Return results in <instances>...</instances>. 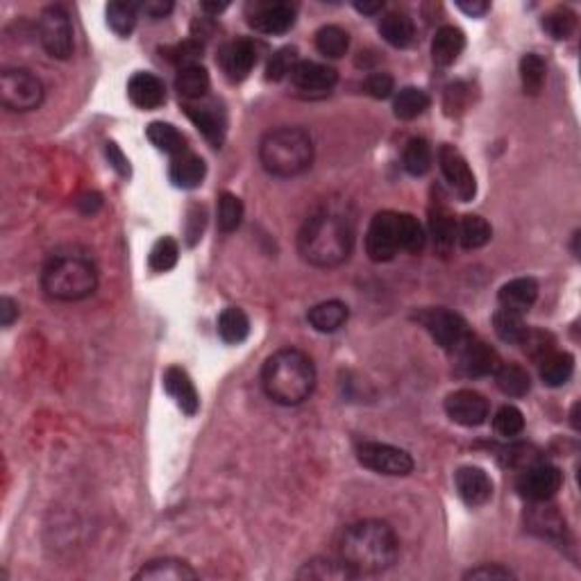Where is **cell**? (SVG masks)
I'll return each mask as SVG.
<instances>
[{
  "mask_svg": "<svg viewBox=\"0 0 581 581\" xmlns=\"http://www.w3.org/2000/svg\"><path fill=\"white\" fill-rule=\"evenodd\" d=\"M416 320L429 332V337L434 338L443 350L456 352L461 346H466V343L473 338L468 323H466L459 314H455V311L450 309H443V307H431V309L418 311Z\"/></svg>",
  "mask_w": 581,
  "mask_h": 581,
  "instance_id": "52a82bcc",
  "label": "cell"
},
{
  "mask_svg": "<svg viewBox=\"0 0 581 581\" xmlns=\"http://www.w3.org/2000/svg\"><path fill=\"white\" fill-rule=\"evenodd\" d=\"M298 579H320V581H346L356 579L355 572L341 561V558L332 557H318L307 561L298 572Z\"/></svg>",
  "mask_w": 581,
  "mask_h": 581,
  "instance_id": "484cf974",
  "label": "cell"
},
{
  "mask_svg": "<svg viewBox=\"0 0 581 581\" xmlns=\"http://www.w3.org/2000/svg\"><path fill=\"white\" fill-rule=\"evenodd\" d=\"M456 355V371L464 377H488L495 375L497 368L502 366L500 355L493 350L491 346H486L484 341H477V338H470L466 346H461Z\"/></svg>",
  "mask_w": 581,
  "mask_h": 581,
  "instance_id": "4fadbf2b",
  "label": "cell"
},
{
  "mask_svg": "<svg viewBox=\"0 0 581 581\" xmlns=\"http://www.w3.org/2000/svg\"><path fill=\"white\" fill-rule=\"evenodd\" d=\"M364 89H366V94L371 96V98L384 100L393 94L395 82L389 73H373V76H368L366 82H364Z\"/></svg>",
  "mask_w": 581,
  "mask_h": 581,
  "instance_id": "f907efd6",
  "label": "cell"
},
{
  "mask_svg": "<svg viewBox=\"0 0 581 581\" xmlns=\"http://www.w3.org/2000/svg\"><path fill=\"white\" fill-rule=\"evenodd\" d=\"M169 175H171V182L180 189L200 187L202 180H205V175H207L205 160L198 155H193V152H189V151L182 152V155H178L171 160Z\"/></svg>",
  "mask_w": 581,
  "mask_h": 581,
  "instance_id": "d4e9b609",
  "label": "cell"
},
{
  "mask_svg": "<svg viewBox=\"0 0 581 581\" xmlns=\"http://www.w3.org/2000/svg\"><path fill=\"white\" fill-rule=\"evenodd\" d=\"M493 327H495V334L504 343H513V346H521L522 338L527 334V325L522 320V314L512 309H504L502 307L495 316H493Z\"/></svg>",
  "mask_w": 581,
  "mask_h": 581,
  "instance_id": "8d00e7d4",
  "label": "cell"
},
{
  "mask_svg": "<svg viewBox=\"0 0 581 581\" xmlns=\"http://www.w3.org/2000/svg\"><path fill=\"white\" fill-rule=\"evenodd\" d=\"M164 389L187 416L198 413V409H200V398H198V391L187 371H182V368L178 366H171L169 371L164 373Z\"/></svg>",
  "mask_w": 581,
  "mask_h": 581,
  "instance_id": "44dd1931",
  "label": "cell"
},
{
  "mask_svg": "<svg viewBox=\"0 0 581 581\" xmlns=\"http://www.w3.org/2000/svg\"><path fill=\"white\" fill-rule=\"evenodd\" d=\"M16 318H19V302L5 296L0 300V323H3V327H10Z\"/></svg>",
  "mask_w": 581,
  "mask_h": 581,
  "instance_id": "db71d44e",
  "label": "cell"
},
{
  "mask_svg": "<svg viewBox=\"0 0 581 581\" xmlns=\"http://www.w3.org/2000/svg\"><path fill=\"white\" fill-rule=\"evenodd\" d=\"M539 298V284L531 277H518L500 289V302L504 309L525 314Z\"/></svg>",
  "mask_w": 581,
  "mask_h": 581,
  "instance_id": "cb8c5ba5",
  "label": "cell"
},
{
  "mask_svg": "<svg viewBox=\"0 0 581 581\" xmlns=\"http://www.w3.org/2000/svg\"><path fill=\"white\" fill-rule=\"evenodd\" d=\"M438 166H441L443 178L447 180V184L456 193V198L464 202L473 200L475 193H477V180H475V173L470 171L466 157L456 151L455 145H441Z\"/></svg>",
  "mask_w": 581,
  "mask_h": 581,
  "instance_id": "7c38bea8",
  "label": "cell"
},
{
  "mask_svg": "<svg viewBox=\"0 0 581 581\" xmlns=\"http://www.w3.org/2000/svg\"><path fill=\"white\" fill-rule=\"evenodd\" d=\"M184 114L191 118L193 125L202 132L214 148H221L226 139V114L216 103H205V98L196 103H184Z\"/></svg>",
  "mask_w": 581,
  "mask_h": 581,
  "instance_id": "e0dca14e",
  "label": "cell"
},
{
  "mask_svg": "<svg viewBox=\"0 0 581 581\" xmlns=\"http://www.w3.org/2000/svg\"><path fill=\"white\" fill-rule=\"evenodd\" d=\"M298 61L300 60H298L296 48H290V46L280 48V51L271 57V61H268L266 80H271V82L284 80L286 76H290V70H293V66H296Z\"/></svg>",
  "mask_w": 581,
  "mask_h": 581,
  "instance_id": "7dc6e473",
  "label": "cell"
},
{
  "mask_svg": "<svg viewBox=\"0 0 581 581\" xmlns=\"http://www.w3.org/2000/svg\"><path fill=\"white\" fill-rule=\"evenodd\" d=\"M139 10L143 12L145 16H151V19H164L173 12V3L169 0H157V3H145V5H139Z\"/></svg>",
  "mask_w": 581,
  "mask_h": 581,
  "instance_id": "f5cc1de1",
  "label": "cell"
},
{
  "mask_svg": "<svg viewBox=\"0 0 581 581\" xmlns=\"http://www.w3.org/2000/svg\"><path fill=\"white\" fill-rule=\"evenodd\" d=\"M39 42L52 60H69L73 55V25L64 7L52 5L43 10L39 19Z\"/></svg>",
  "mask_w": 581,
  "mask_h": 581,
  "instance_id": "ba28073f",
  "label": "cell"
},
{
  "mask_svg": "<svg viewBox=\"0 0 581 581\" xmlns=\"http://www.w3.org/2000/svg\"><path fill=\"white\" fill-rule=\"evenodd\" d=\"M455 486L461 500L470 506H482L493 497L491 477L486 475V470L477 468V466H466V468L456 470Z\"/></svg>",
  "mask_w": 581,
  "mask_h": 581,
  "instance_id": "d6986e66",
  "label": "cell"
},
{
  "mask_svg": "<svg viewBox=\"0 0 581 581\" xmlns=\"http://www.w3.org/2000/svg\"><path fill=\"white\" fill-rule=\"evenodd\" d=\"M161 57L178 66V69H187V66L198 64V60L202 57V42L187 39V42L173 43V46H164L161 48Z\"/></svg>",
  "mask_w": 581,
  "mask_h": 581,
  "instance_id": "b9f144b4",
  "label": "cell"
},
{
  "mask_svg": "<svg viewBox=\"0 0 581 581\" xmlns=\"http://www.w3.org/2000/svg\"><path fill=\"white\" fill-rule=\"evenodd\" d=\"M495 384L509 398H522V395L530 393L531 377L525 368L516 366V364H506V366L497 368Z\"/></svg>",
  "mask_w": 581,
  "mask_h": 581,
  "instance_id": "d6a6232c",
  "label": "cell"
},
{
  "mask_svg": "<svg viewBox=\"0 0 581 581\" xmlns=\"http://www.w3.org/2000/svg\"><path fill=\"white\" fill-rule=\"evenodd\" d=\"M202 12H207V14H221L223 10H227L230 7V3H202Z\"/></svg>",
  "mask_w": 581,
  "mask_h": 581,
  "instance_id": "91938a15",
  "label": "cell"
},
{
  "mask_svg": "<svg viewBox=\"0 0 581 581\" xmlns=\"http://www.w3.org/2000/svg\"><path fill=\"white\" fill-rule=\"evenodd\" d=\"M259 161L275 178H296L314 161V141L302 127H277L259 143Z\"/></svg>",
  "mask_w": 581,
  "mask_h": 581,
  "instance_id": "277c9868",
  "label": "cell"
},
{
  "mask_svg": "<svg viewBox=\"0 0 581 581\" xmlns=\"http://www.w3.org/2000/svg\"><path fill=\"white\" fill-rule=\"evenodd\" d=\"M572 373H575V359L567 352H549L545 359H540V380L552 389L566 384Z\"/></svg>",
  "mask_w": 581,
  "mask_h": 581,
  "instance_id": "1f68e13d",
  "label": "cell"
},
{
  "mask_svg": "<svg viewBox=\"0 0 581 581\" xmlns=\"http://www.w3.org/2000/svg\"><path fill=\"white\" fill-rule=\"evenodd\" d=\"M244 221V202L235 193H221L218 198V227L223 232H235Z\"/></svg>",
  "mask_w": 581,
  "mask_h": 581,
  "instance_id": "ee69618b",
  "label": "cell"
},
{
  "mask_svg": "<svg viewBox=\"0 0 581 581\" xmlns=\"http://www.w3.org/2000/svg\"><path fill=\"white\" fill-rule=\"evenodd\" d=\"M145 134H148V139H151V143L155 145L157 151L166 152V155L171 157H178L189 151L184 134L178 130V127L171 125V123H164V121L151 123L148 130H145Z\"/></svg>",
  "mask_w": 581,
  "mask_h": 581,
  "instance_id": "f546056e",
  "label": "cell"
},
{
  "mask_svg": "<svg viewBox=\"0 0 581 581\" xmlns=\"http://www.w3.org/2000/svg\"><path fill=\"white\" fill-rule=\"evenodd\" d=\"M493 230L488 226L486 218L477 214H468L461 218V223H456V241L464 245L466 250H477L491 241Z\"/></svg>",
  "mask_w": 581,
  "mask_h": 581,
  "instance_id": "4dcf8cb0",
  "label": "cell"
},
{
  "mask_svg": "<svg viewBox=\"0 0 581 581\" xmlns=\"http://www.w3.org/2000/svg\"><path fill=\"white\" fill-rule=\"evenodd\" d=\"M127 96L139 109H157L166 103V87L152 73H136L127 82Z\"/></svg>",
  "mask_w": 581,
  "mask_h": 581,
  "instance_id": "ffe728a7",
  "label": "cell"
},
{
  "mask_svg": "<svg viewBox=\"0 0 581 581\" xmlns=\"http://www.w3.org/2000/svg\"><path fill=\"white\" fill-rule=\"evenodd\" d=\"M42 286L52 300H85L98 289V271L82 254H57L43 268Z\"/></svg>",
  "mask_w": 581,
  "mask_h": 581,
  "instance_id": "5b68a950",
  "label": "cell"
},
{
  "mask_svg": "<svg viewBox=\"0 0 581 581\" xmlns=\"http://www.w3.org/2000/svg\"><path fill=\"white\" fill-rule=\"evenodd\" d=\"M198 572L189 566L187 561L180 558H157L151 561L148 566L141 567L134 575V579L139 581H187L196 579Z\"/></svg>",
  "mask_w": 581,
  "mask_h": 581,
  "instance_id": "7402d4cb",
  "label": "cell"
},
{
  "mask_svg": "<svg viewBox=\"0 0 581 581\" xmlns=\"http://www.w3.org/2000/svg\"><path fill=\"white\" fill-rule=\"evenodd\" d=\"M493 427H495L497 434L504 436V438H513V436H518L525 429V416H522V411L518 407L506 404V407H502L500 411L495 413Z\"/></svg>",
  "mask_w": 581,
  "mask_h": 581,
  "instance_id": "bcb514c9",
  "label": "cell"
},
{
  "mask_svg": "<svg viewBox=\"0 0 581 581\" xmlns=\"http://www.w3.org/2000/svg\"><path fill=\"white\" fill-rule=\"evenodd\" d=\"M180 259V248L171 236H164V239L157 241L151 250V257H148V263L155 272H169L171 268H175Z\"/></svg>",
  "mask_w": 581,
  "mask_h": 581,
  "instance_id": "f6af8a7d",
  "label": "cell"
},
{
  "mask_svg": "<svg viewBox=\"0 0 581 581\" xmlns=\"http://www.w3.org/2000/svg\"><path fill=\"white\" fill-rule=\"evenodd\" d=\"M429 227L434 244L438 250H450L456 241V221L455 216L446 209L443 205H438L436 209L429 211Z\"/></svg>",
  "mask_w": 581,
  "mask_h": 581,
  "instance_id": "836d02e7",
  "label": "cell"
},
{
  "mask_svg": "<svg viewBox=\"0 0 581 581\" xmlns=\"http://www.w3.org/2000/svg\"><path fill=\"white\" fill-rule=\"evenodd\" d=\"M446 411L450 416V420L456 422V425L479 427L486 422L491 407H488V400L482 393H477L473 389H461L447 395Z\"/></svg>",
  "mask_w": 581,
  "mask_h": 581,
  "instance_id": "9a60e30c",
  "label": "cell"
},
{
  "mask_svg": "<svg viewBox=\"0 0 581 581\" xmlns=\"http://www.w3.org/2000/svg\"><path fill=\"white\" fill-rule=\"evenodd\" d=\"M456 7L470 16H482L486 14L491 5H488V3H479V0H473V3H464V0H461V3H456Z\"/></svg>",
  "mask_w": 581,
  "mask_h": 581,
  "instance_id": "9f6ffc18",
  "label": "cell"
},
{
  "mask_svg": "<svg viewBox=\"0 0 581 581\" xmlns=\"http://www.w3.org/2000/svg\"><path fill=\"white\" fill-rule=\"evenodd\" d=\"M545 76H548V69H545V61L540 60L539 55L530 52V55L522 57L521 80H522V89H525V94L539 96L545 85Z\"/></svg>",
  "mask_w": 581,
  "mask_h": 581,
  "instance_id": "60d3db41",
  "label": "cell"
},
{
  "mask_svg": "<svg viewBox=\"0 0 581 581\" xmlns=\"http://www.w3.org/2000/svg\"><path fill=\"white\" fill-rule=\"evenodd\" d=\"M107 157H109V161H114V166H116L121 173H127V160L121 155V151L116 148V143H107Z\"/></svg>",
  "mask_w": 581,
  "mask_h": 581,
  "instance_id": "6f0895ef",
  "label": "cell"
},
{
  "mask_svg": "<svg viewBox=\"0 0 581 581\" xmlns=\"http://www.w3.org/2000/svg\"><path fill=\"white\" fill-rule=\"evenodd\" d=\"M384 3H355V10L361 12V14H377L382 12Z\"/></svg>",
  "mask_w": 581,
  "mask_h": 581,
  "instance_id": "680465c9",
  "label": "cell"
},
{
  "mask_svg": "<svg viewBox=\"0 0 581 581\" xmlns=\"http://www.w3.org/2000/svg\"><path fill=\"white\" fill-rule=\"evenodd\" d=\"M175 89H178L180 98H184V103L202 100L209 91V73L200 64L180 69L178 78H175Z\"/></svg>",
  "mask_w": 581,
  "mask_h": 581,
  "instance_id": "4316f807",
  "label": "cell"
},
{
  "mask_svg": "<svg viewBox=\"0 0 581 581\" xmlns=\"http://www.w3.org/2000/svg\"><path fill=\"white\" fill-rule=\"evenodd\" d=\"M262 386L268 398L284 407L302 404L316 386L314 361L296 347H284L271 355L263 364Z\"/></svg>",
  "mask_w": 581,
  "mask_h": 581,
  "instance_id": "3957f363",
  "label": "cell"
},
{
  "mask_svg": "<svg viewBox=\"0 0 581 581\" xmlns=\"http://www.w3.org/2000/svg\"><path fill=\"white\" fill-rule=\"evenodd\" d=\"M290 82L293 87L300 91H307V94H325V91L334 89L338 80V73L327 64H318V61H309V60H300L293 70H290Z\"/></svg>",
  "mask_w": 581,
  "mask_h": 581,
  "instance_id": "ac0fdd59",
  "label": "cell"
},
{
  "mask_svg": "<svg viewBox=\"0 0 581 581\" xmlns=\"http://www.w3.org/2000/svg\"><path fill=\"white\" fill-rule=\"evenodd\" d=\"M400 554V540L393 527L384 521H359L343 530L338 540V558L361 575H380L389 570Z\"/></svg>",
  "mask_w": 581,
  "mask_h": 581,
  "instance_id": "6da1fadb",
  "label": "cell"
},
{
  "mask_svg": "<svg viewBox=\"0 0 581 581\" xmlns=\"http://www.w3.org/2000/svg\"><path fill=\"white\" fill-rule=\"evenodd\" d=\"M218 334H221L223 341L232 343V346L244 343L250 334V318L245 316V311L239 307H230V309L223 311L221 318H218Z\"/></svg>",
  "mask_w": 581,
  "mask_h": 581,
  "instance_id": "e575fe53",
  "label": "cell"
},
{
  "mask_svg": "<svg viewBox=\"0 0 581 581\" xmlns=\"http://www.w3.org/2000/svg\"><path fill=\"white\" fill-rule=\"evenodd\" d=\"M429 109V96L416 87H407L395 96L393 112L400 121H413Z\"/></svg>",
  "mask_w": 581,
  "mask_h": 581,
  "instance_id": "d590c367",
  "label": "cell"
},
{
  "mask_svg": "<svg viewBox=\"0 0 581 581\" xmlns=\"http://www.w3.org/2000/svg\"><path fill=\"white\" fill-rule=\"evenodd\" d=\"M366 253L373 262H391L400 253L398 211H380L366 235Z\"/></svg>",
  "mask_w": 581,
  "mask_h": 581,
  "instance_id": "30bf717a",
  "label": "cell"
},
{
  "mask_svg": "<svg viewBox=\"0 0 581 581\" xmlns=\"http://www.w3.org/2000/svg\"><path fill=\"white\" fill-rule=\"evenodd\" d=\"M136 12H139V5H134V3H109L107 5L109 28H112L116 34H121V37H127L136 25Z\"/></svg>",
  "mask_w": 581,
  "mask_h": 581,
  "instance_id": "7bdbcfd3",
  "label": "cell"
},
{
  "mask_svg": "<svg viewBox=\"0 0 581 581\" xmlns=\"http://www.w3.org/2000/svg\"><path fill=\"white\" fill-rule=\"evenodd\" d=\"M218 64L223 73L232 82H241L250 76V70L257 64V48L250 39H235L227 42L218 52Z\"/></svg>",
  "mask_w": 581,
  "mask_h": 581,
  "instance_id": "2e32d148",
  "label": "cell"
},
{
  "mask_svg": "<svg viewBox=\"0 0 581 581\" xmlns=\"http://www.w3.org/2000/svg\"><path fill=\"white\" fill-rule=\"evenodd\" d=\"M563 475L557 466L549 464H531L518 477L516 488L525 500L530 502H548L561 491Z\"/></svg>",
  "mask_w": 581,
  "mask_h": 581,
  "instance_id": "8fae6325",
  "label": "cell"
},
{
  "mask_svg": "<svg viewBox=\"0 0 581 581\" xmlns=\"http://www.w3.org/2000/svg\"><path fill=\"white\" fill-rule=\"evenodd\" d=\"M316 48L320 55L329 57V60H338L350 48V34L338 25H325L316 32Z\"/></svg>",
  "mask_w": 581,
  "mask_h": 581,
  "instance_id": "f35d334b",
  "label": "cell"
},
{
  "mask_svg": "<svg viewBox=\"0 0 581 581\" xmlns=\"http://www.w3.org/2000/svg\"><path fill=\"white\" fill-rule=\"evenodd\" d=\"M466 48V37L455 25H443L431 42V60L436 66H452Z\"/></svg>",
  "mask_w": 581,
  "mask_h": 581,
  "instance_id": "603a6c76",
  "label": "cell"
},
{
  "mask_svg": "<svg viewBox=\"0 0 581 581\" xmlns=\"http://www.w3.org/2000/svg\"><path fill=\"white\" fill-rule=\"evenodd\" d=\"M398 227H400V250L404 253L418 254L425 248V230L418 223L416 216L411 214H398Z\"/></svg>",
  "mask_w": 581,
  "mask_h": 581,
  "instance_id": "ab89813d",
  "label": "cell"
},
{
  "mask_svg": "<svg viewBox=\"0 0 581 581\" xmlns=\"http://www.w3.org/2000/svg\"><path fill=\"white\" fill-rule=\"evenodd\" d=\"M431 160H434V155H431V145L427 143V139H422V136H413V139L407 143V148H404V155H402L404 171H407L409 175L420 178V175H425L427 171L431 169Z\"/></svg>",
  "mask_w": 581,
  "mask_h": 581,
  "instance_id": "74e56055",
  "label": "cell"
},
{
  "mask_svg": "<svg viewBox=\"0 0 581 581\" xmlns=\"http://www.w3.org/2000/svg\"><path fill=\"white\" fill-rule=\"evenodd\" d=\"M0 103L10 112H32L43 103L42 80L28 69H5L0 76Z\"/></svg>",
  "mask_w": 581,
  "mask_h": 581,
  "instance_id": "8992f818",
  "label": "cell"
},
{
  "mask_svg": "<svg viewBox=\"0 0 581 581\" xmlns=\"http://www.w3.org/2000/svg\"><path fill=\"white\" fill-rule=\"evenodd\" d=\"M466 579H513V572L493 563V566L473 567L470 572H466Z\"/></svg>",
  "mask_w": 581,
  "mask_h": 581,
  "instance_id": "816d5d0a",
  "label": "cell"
},
{
  "mask_svg": "<svg viewBox=\"0 0 581 581\" xmlns=\"http://www.w3.org/2000/svg\"><path fill=\"white\" fill-rule=\"evenodd\" d=\"M380 32L384 42L393 48H407L411 46L413 37H416V25L404 12H389V14L382 16Z\"/></svg>",
  "mask_w": 581,
  "mask_h": 581,
  "instance_id": "f1b7e54d",
  "label": "cell"
},
{
  "mask_svg": "<svg viewBox=\"0 0 581 581\" xmlns=\"http://www.w3.org/2000/svg\"><path fill=\"white\" fill-rule=\"evenodd\" d=\"M347 316H350V311H347L346 302L327 300V302H320V305L311 307L307 318H309L311 327H314L316 332L329 334V332H337V329H341L343 325H346Z\"/></svg>",
  "mask_w": 581,
  "mask_h": 581,
  "instance_id": "83f0119b",
  "label": "cell"
},
{
  "mask_svg": "<svg viewBox=\"0 0 581 581\" xmlns=\"http://www.w3.org/2000/svg\"><path fill=\"white\" fill-rule=\"evenodd\" d=\"M100 205H103V200H100L98 193H87V196H82L78 200V207H80L82 214H96Z\"/></svg>",
  "mask_w": 581,
  "mask_h": 581,
  "instance_id": "11a10c76",
  "label": "cell"
},
{
  "mask_svg": "<svg viewBox=\"0 0 581 581\" xmlns=\"http://www.w3.org/2000/svg\"><path fill=\"white\" fill-rule=\"evenodd\" d=\"M355 248V230L350 221L334 211L309 216L298 235L302 259L316 268H337L350 259Z\"/></svg>",
  "mask_w": 581,
  "mask_h": 581,
  "instance_id": "7a4b0ae2",
  "label": "cell"
},
{
  "mask_svg": "<svg viewBox=\"0 0 581 581\" xmlns=\"http://www.w3.org/2000/svg\"><path fill=\"white\" fill-rule=\"evenodd\" d=\"M296 5L290 3H253L248 5V23L257 32L284 34L296 23Z\"/></svg>",
  "mask_w": 581,
  "mask_h": 581,
  "instance_id": "5bb4252c",
  "label": "cell"
},
{
  "mask_svg": "<svg viewBox=\"0 0 581 581\" xmlns=\"http://www.w3.org/2000/svg\"><path fill=\"white\" fill-rule=\"evenodd\" d=\"M543 28L549 37L554 39H567L576 28V16L572 14L566 7H558V10L549 12L543 19Z\"/></svg>",
  "mask_w": 581,
  "mask_h": 581,
  "instance_id": "c3c4849f",
  "label": "cell"
},
{
  "mask_svg": "<svg viewBox=\"0 0 581 581\" xmlns=\"http://www.w3.org/2000/svg\"><path fill=\"white\" fill-rule=\"evenodd\" d=\"M356 459L364 468L377 475H389V477H404L413 470L411 455L400 447L386 446V443L364 441L356 447Z\"/></svg>",
  "mask_w": 581,
  "mask_h": 581,
  "instance_id": "9c48e42d",
  "label": "cell"
},
{
  "mask_svg": "<svg viewBox=\"0 0 581 581\" xmlns=\"http://www.w3.org/2000/svg\"><path fill=\"white\" fill-rule=\"evenodd\" d=\"M521 346L525 347L527 355L540 361V359H545L549 352H554V338H552V334H548V332L527 329V334H525V338H522Z\"/></svg>",
  "mask_w": 581,
  "mask_h": 581,
  "instance_id": "681fc988",
  "label": "cell"
}]
</instances>
